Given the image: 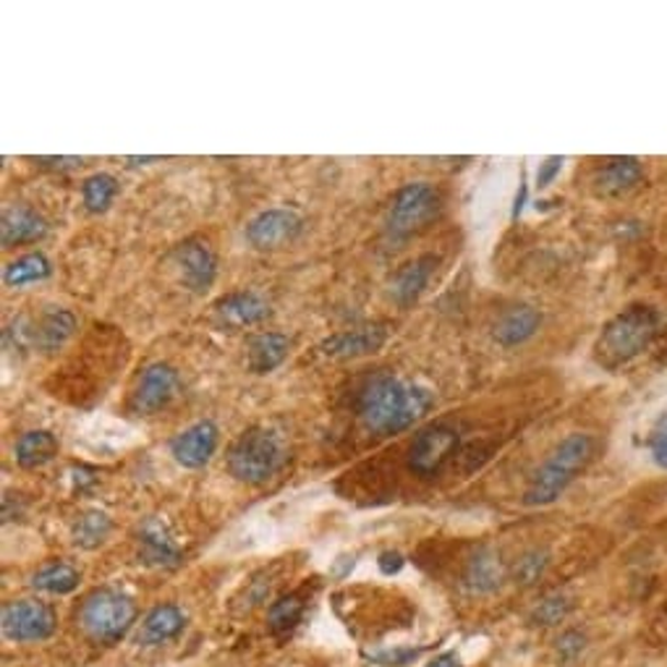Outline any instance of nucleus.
Wrapping results in <instances>:
<instances>
[{"instance_id":"nucleus-6","label":"nucleus","mask_w":667,"mask_h":667,"mask_svg":"<svg viewBox=\"0 0 667 667\" xmlns=\"http://www.w3.org/2000/svg\"><path fill=\"white\" fill-rule=\"evenodd\" d=\"M137 608L126 595L116 589H97L82 602L79 610V623L87 631V636L100 644H113L131 629Z\"/></svg>"},{"instance_id":"nucleus-5","label":"nucleus","mask_w":667,"mask_h":667,"mask_svg":"<svg viewBox=\"0 0 667 667\" xmlns=\"http://www.w3.org/2000/svg\"><path fill=\"white\" fill-rule=\"evenodd\" d=\"M442 210V197L435 186L416 181V184H406L395 192L393 202L388 210V233L393 241H406L416 235L429 222L437 220Z\"/></svg>"},{"instance_id":"nucleus-13","label":"nucleus","mask_w":667,"mask_h":667,"mask_svg":"<svg viewBox=\"0 0 667 667\" xmlns=\"http://www.w3.org/2000/svg\"><path fill=\"white\" fill-rule=\"evenodd\" d=\"M388 327L386 325H367L343 330V333L330 335L320 343V354L330 359H359V356L375 354L386 346Z\"/></svg>"},{"instance_id":"nucleus-15","label":"nucleus","mask_w":667,"mask_h":667,"mask_svg":"<svg viewBox=\"0 0 667 667\" xmlns=\"http://www.w3.org/2000/svg\"><path fill=\"white\" fill-rule=\"evenodd\" d=\"M215 314H218L226 325L249 327L267 320L269 304L254 291H235L215 301Z\"/></svg>"},{"instance_id":"nucleus-8","label":"nucleus","mask_w":667,"mask_h":667,"mask_svg":"<svg viewBox=\"0 0 667 667\" xmlns=\"http://www.w3.org/2000/svg\"><path fill=\"white\" fill-rule=\"evenodd\" d=\"M179 395V372L171 364H150L145 372L139 375L137 388L131 393V411L137 416H152Z\"/></svg>"},{"instance_id":"nucleus-9","label":"nucleus","mask_w":667,"mask_h":667,"mask_svg":"<svg viewBox=\"0 0 667 667\" xmlns=\"http://www.w3.org/2000/svg\"><path fill=\"white\" fill-rule=\"evenodd\" d=\"M56 631V612L45 602L22 599L3 608V633L11 642H43Z\"/></svg>"},{"instance_id":"nucleus-23","label":"nucleus","mask_w":667,"mask_h":667,"mask_svg":"<svg viewBox=\"0 0 667 667\" xmlns=\"http://www.w3.org/2000/svg\"><path fill=\"white\" fill-rule=\"evenodd\" d=\"M13 453H16V463L22 469L45 467L58 453V437L47 433V429H32V433L19 437Z\"/></svg>"},{"instance_id":"nucleus-37","label":"nucleus","mask_w":667,"mask_h":667,"mask_svg":"<svg viewBox=\"0 0 667 667\" xmlns=\"http://www.w3.org/2000/svg\"><path fill=\"white\" fill-rule=\"evenodd\" d=\"M424 667H461V663H458V657L456 655H440V657H435L433 663L429 665H424Z\"/></svg>"},{"instance_id":"nucleus-3","label":"nucleus","mask_w":667,"mask_h":667,"mask_svg":"<svg viewBox=\"0 0 667 667\" xmlns=\"http://www.w3.org/2000/svg\"><path fill=\"white\" fill-rule=\"evenodd\" d=\"M597 440L586 433H574L555 445V450L544 458V463L534 471L524 503L527 505H550L568 490V484L576 480L582 471L589 467L595 458Z\"/></svg>"},{"instance_id":"nucleus-7","label":"nucleus","mask_w":667,"mask_h":667,"mask_svg":"<svg viewBox=\"0 0 667 667\" xmlns=\"http://www.w3.org/2000/svg\"><path fill=\"white\" fill-rule=\"evenodd\" d=\"M461 435L453 424L435 422L419 429L409 445V469L422 480H433L448 467L450 458L458 453Z\"/></svg>"},{"instance_id":"nucleus-31","label":"nucleus","mask_w":667,"mask_h":667,"mask_svg":"<svg viewBox=\"0 0 667 667\" xmlns=\"http://www.w3.org/2000/svg\"><path fill=\"white\" fill-rule=\"evenodd\" d=\"M571 612V602L563 595H550L531 610V623L534 625H557L565 621Z\"/></svg>"},{"instance_id":"nucleus-10","label":"nucleus","mask_w":667,"mask_h":667,"mask_svg":"<svg viewBox=\"0 0 667 667\" xmlns=\"http://www.w3.org/2000/svg\"><path fill=\"white\" fill-rule=\"evenodd\" d=\"M304 228V220L299 218L294 210H280V207H273V210L260 212L257 218L246 226V241L254 249H280L286 244H291L296 235L301 233Z\"/></svg>"},{"instance_id":"nucleus-28","label":"nucleus","mask_w":667,"mask_h":667,"mask_svg":"<svg viewBox=\"0 0 667 667\" xmlns=\"http://www.w3.org/2000/svg\"><path fill=\"white\" fill-rule=\"evenodd\" d=\"M118 194V181L111 173H94L82 184V199L90 212H105Z\"/></svg>"},{"instance_id":"nucleus-26","label":"nucleus","mask_w":667,"mask_h":667,"mask_svg":"<svg viewBox=\"0 0 667 667\" xmlns=\"http://www.w3.org/2000/svg\"><path fill=\"white\" fill-rule=\"evenodd\" d=\"M79 582H82V576L69 563H53L45 565L32 584H35V589L47 591V595H71Z\"/></svg>"},{"instance_id":"nucleus-12","label":"nucleus","mask_w":667,"mask_h":667,"mask_svg":"<svg viewBox=\"0 0 667 667\" xmlns=\"http://www.w3.org/2000/svg\"><path fill=\"white\" fill-rule=\"evenodd\" d=\"M218 442H220V429L215 427V422L205 419V422L192 424V427L184 429V433H179L176 437H173L171 453L181 463V467L202 469L215 456Z\"/></svg>"},{"instance_id":"nucleus-25","label":"nucleus","mask_w":667,"mask_h":667,"mask_svg":"<svg viewBox=\"0 0 667 667\" xmlns=\"http://www.w3.org/2000/svg\"><path fill=\"white\" fill-rule=\"evenodd\" d=\"M47 275H50V262H47L43 252H32V254H24V257H19L16 262H11V265L5 267L3 280H5V286L22 288V286H26V283L45 280Z\"/></svg>"},{"instance_id":"nucleus-22","label":"nucleus","mask_w":667,"mask_h":667,"mask_svg":"<svg viewBox=\"0 0 667 667\" xmlns=\"http://www.w3.org/2000/svg\"><path fill=\"white\" fill-rule=\"evenodd\" d=\"M503 578L505 568L501 557L492 550L476 552L469 561L467 571H463V584H467L471 591H476V595H490V591H495L497 586L503 584Z\"/></svg>"},{"instance_id":"nucleus-27","label":"nucleus","mask_w":667,"mask_h":667,"mask_svg":"<svg viewBox=\"0 0 667 667\" xmlns=\"http://www.w3.org/2000/svg\"><path fill=\"white\" fill-rule=\"evenodd\" d=\"M111 531H113L111 518L100 514V510H90V514H84L77 521V527H73V544H79V548L84 550H94L111 537Z\"/></svg>"},{"instance_id":"nucleus-20","label":"nucleus","mask_w":667,"mask_h":667,"mask_svg":"<svg viewBox=\"0 0 667 667\" xmlns=\"http://www.w3.org/2000/svg\"><path fill=\"white\" fill-rule=\"evenodd\" d=\"M77 333V317L69 309H47L32 327V343L43 352H58Z\"/></svg>"},{"instance_id":"nucleus-2","label":"nucleus","mask_w":667,"mask_h":667,"mask_svg":"<svg viewBox=\"0 0 667 667\" xmlns=\"http://www.w3.org/2000/svg\"><path fill=\"white\" fill-rule=\"evenodd\" d=\"M659 330V312L649 304H631L602 327L595 343V361L608 372L642 356Z\"/></svg>"},{"instance_id":"nucleus-33","label":"nucleus","mask_w":667,"mask_h":667,"mask_svg":"<svg viewBox=\"0 0 667 667\" xmlns=\"http://www.w3.org/2000/svg\"><path fill=\"white\" fill-rule=\"evenodd\" d=\"M584 633L578 631H565L561 639H557V655H561L563 659H574L584 652Z\"/></svg>"},{"instance_id":"nucleus-14","label":"nucleus","mask_w":667,"mask_h":667,"mask_svg":"<svg viewBox=\"0 0 667 667\" xmlns=\"http://www.w3.org/2000/svg\"><path fill=\"white\" fill-rule=\"evenodd\" d=\"M47 222L43 215L26 205H11L5 207L3 220H0V239H3L5 249L37 244L45 239Z\"/></svg>"},{"instance_id":"nucleus-30","label":"nucleus","mask_w":667,"mask_h":667,"mask_svg":"<svg viewBox=\"0 0 667 667\" xmlns=\"http://www.w3.org/2000/svg\"><path fill=\"white\" fill-rule=\"evenodd\" d=\"M548 565H550V555L544 550L524 552V555L518 557V563H516V568H514L516 582L524 584V586L537 584L539 578L544 576V571H548Z\"/></svg>"},{"instance_id":"nucleus-1","label":"nucleus","mask_w":667,"mask_h":667,"mask_svg":"<svg viewBox=\"0 0 667 667\" xmlns=\"http://www.w3.org/2000/svg\"><path fill=\"white\" fill-rule=\"evenodd\" d=\"M435 406L433 393L422 386H411L388 372L369 377L356 395V411L367 433L377 437L399 435L414 427Z\"/></svg>"},{"instance_id":"nucleus-32","label":"nucleus","mask_w":667,"mask_h":667,"mask_svg":"<svg viewBox=\"0 0 667 667\" xmlns=\"http://www.w3.org/2000/svg\"><path fill=\"white\" fill-rule=\"evenodd\" d=\"M646 450H649L652 461L657 463V467L667 469V411L657 416V422L652 424L649 437H646Z\"/></svg>"},{"instance_id":"nucleus-18","label":"nucleus","mask_w":667,"mask_h":667,"mask_svg":"<svg viewBox=\"0 0 667 667\" xmlns=\"http://www.w3.org/2000/svg\"><path fill=\"white\" fill-rule=\"evenodd\" d=\"M539 327H542V314H539V309L529 304H518L514 309H508V312L497 320L495 341L505 348L524 346V343L534 338Z\"/></svg>"},{"instance_id":"nucleus-17","label":"nucleus","mask_w":667,"mask_h":667,"mask_svg":"<svg viewBox=\"0 0 667 667\" xmlns=\"http://www.w3.org/2000/svg\"><path fill=\"white\" fill-rule=\"evenodd\" d=\"M437 267L435 254H422V257L411 260L403 265L393 278V299L399 301L401 307H411L416 299L424 294V288L429 286V278H433Z\"/></svg>"},{"instance_id":"nucleus-11","label":"nucleus","mask_w":667,"mask_h":667,"mask_svg":"<svg viewBox=\"0 0 667 667\" xmlns=\"http://www.w3.org/2000/svg\"><path fill=\"white\" fill-rule=\"evenodd\" d=\"M173 262H176L181 280L197 294L207 291L215 283V275H218V257H215L212 249L199 239H188L181 246L173 249Z\"/></svg>"},{"instance_id":"nucleus-35","label":"nucleus","mask_w":667,"mask_h":667,"mask_svg":"<svg viewBox=\"0 0 667 667\" xmlns=\"http://www.w3.org/2000/svg\"><path fill=\"white\" fill-rule=\"evenodd\" d=\"M403 568V557L399 555V552H382L380 555V571L386 576H393L399 574V571Z\"/></svg>"},{"instance_id":"nucleus-36","label":"nucleus","mask_w":667,"mask_h":667,"mask_svg":"<svg viewBox=\"0 0 667 667\" xmlns=\"http://www.w3.org/2000/svg\"><path fill=\"white\" fill-rule=\"evenodd\" d=\"M39 165H50V168H77L82 165V160L79 158H39Z\"/></svg>"},{"instance_id":"nucleus-34","label":"nucleus","mask_w":667,"mask_h":667,"mask_svg":"<svg viewBox=\"0 0 667 667\" xmlns=\"http://www.w3.org/2000/svg\"><path fill=\"white\" fill-rule=\"evenodd\" d=\"M561 168H563V158H548L544 163H539V171H537L539 188L550 186L552 181H555L557 173H561Z\"/></svg>"},{"instance_id":"nucleus-19","label":"nucleus","mask_w":667,"mask_h":667,"mask_svg":"<svg viewBox=\"0 0 667 667\" xmlns=\"http://www.w3.org/2000/svg\"><path fill=\"white\" fill-rule=\"evenodd\" d=\"M288 348H291L288 335L257 333L252 341H249V348H246L249 372L267 375V372H273V369H278L283 359L288 356Z\"/></svg>"},{"instance_id":"nucleus-24","label":"nucleus","mask_w":667,"mask_h":667,"mask_svg":"<svg viewBox=\"0 0 667 667\" xmlns=\"http://www.w3.org/2000/svg\"><path fill=\"white\" fill-rule=\"evenodd\" d=\"M141 557H145V563L150 565H176L179 563V548L176 542H173L171 534L160 527L158 521L145 524V529H141Z\"/></svg>"},{"instance_id":"nucleus-21","label":"nucleus","mask_w":667,"mask_h":667,"mask_svg":"<svg viewBox=\"0 0 667 667\" xmlns=\"http://www.w3.org/2000/svg\"><path fill=\"white\" fill-rule=\"evenodd\" d=\"M184 625H186V618H184V612L176 608V605H160V608H154L150 616L145 618V623H141L139 644L154 646V644L171 642L173 636H179V633L184 631Z\"/></svg>"},{"instance_id":"nucleus-29","label":"nucleus","mask_w":667,"mask_h":667,"mask_svg":"<svg viewBox=\"0 0 667 667\" xmlns=\"http://www.w3.org/2000/svg\"><path fill=\"white\" fill-rule=\"evenodd\" d=\"M301 616H304V599H301V595L280 597L278 602H273V608L267 612L269 629L275 633L291 631L294 625L301 621Z\"/></svg>"},{"instance_id":"nucleus-38","label":"nucleus","mask_w":667,"mask_h":667,"mask_svg":"<svg viewBox=\"0 0 667 667\" xmlns=\"http://www.w3.org/2000/svg\"><path fill=\"white\" fill-rule=\"evenodd\" d=\"M527 194H529V188L521 184V188H518V194H516V202H514V218H518V215H521L524 202H527Z\"/></svg>"},{"instance_id":"nucleus-16","label":"nucleus","mask_w":667,"mask_h":667,"mask_svg":"<svg viewBox=\"0 0 667 667\" xmlns=\"http://www.w3.org/2000/svg\"><path fill=\"white\" fill-rule=\"evenodd\" d=\"M644 176V168L636 158H610L608 163L597 171L595 192L599 197H621L636 188Z\"/></svg>"},{"instance_id":"nucleus-4","label":"nucleus","mask_w":667,"mask_h":667,"mask_svg":"<svg viewBox=\"0 0 667 667\" xmlns=\"http://www.w3.org/2000/svg\"><path fill=\"white\" fill-rule=\"evenodd\" d=\"M286 463V445L269 427H249L228 450V471L244 484H265Z\"/></svg>"}]
</instances>
